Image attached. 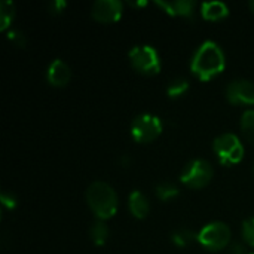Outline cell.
<instances>
[{"label":"cell","mask_w":254,"mask_h":254,"mask_svg":"<svg viewBox=\"0 0 254 254\" xmlns=\"http://www.w3.org/2000/svg\"><path fill=\"white\" fill-rule=\"evenodd\" d=\"M225 65L226 60L222 48L216 42L207 40L196 49L192 58L190 68L198 79L210 80L220 74L225 70Z\"/></svg>","instance_id":"6da1fadb"},{"label":"cell","mask_w":254,"mask_h":254,"mask_svg":"<svg viewBox=\"0 0 254 254\" xmlns=\"http://www.w3.org/2000/svg\"><path fill=\"white\" fill-rule=\"evenodd\" d=\"M86 202L98 220H107L116 214L118 196L113 188L101 180L92 182L86 189Z\"/></svg>","instance_id":"7a4b0ae2"},{"label":"cell","mask_w":254,"mask_h":254,"mask_svg":"<svg viewBox=\"0 0 254 254\" xmlns=\"http://www.w3.org/2000/svg\"><path fill=\"white\" fill-rule=\"evenodd\" d=\"M132 67L143 74H156L161 71V58L158 51L150 45H137L129 51Z\"/></svg>","instance_id":"3957f363"},{"label":"cell","mask_w":254,"mask_h":254,"mask_svg":"<svg viewBox=\"0 0 254 254\" xmlns=\"http://www.w3.org/2000/svg\"><path fill=\"white\" fill-rule=\"evenodd\" d=\"M214 170L211 164L205 159H193L190 161L180 174V182L192 189L205 188L213 179Z\"/></svg>","instance_id":"277c9868"},{"label":"cell","mask_w":254,"mask_h":254,"mask_svg":"<svg viewBox=\"0 0 254 254\" xmlns=\"http://www.w3.org/2000/svg\"><path fill=\"white\" fill-rule=\"evenodd\" d=\"M213 149H214L219 161L223 165L238 164L244 156L243 143L240 141V138L235 134H231V132L219 135L213 143Z\"/></svg>","instance_id":"5b68a950"},{"label":"cell","mask_w":254,"mask_h":254,"mask_svg":"<svg viewBox=\"0 0 254 254\" xmlns=\"http://www.w3.org/2000/svg\"><path fill=\"white\" fill-rule=\"evenodd\" d=\"M198 241L202 247L211 252L225 249L231 241V229L223 222H213L202 228L198 234Z\"/></svg>","instance_id":"8992f818"},{"label":"cell","mask_w":254,"mask_h":254,"mask_svg":"<svg viewBox=\"0 0 254 254\" xmlns=\"http://www.w3.org/2000/svg\"><path fill=\"white\" fill-rule=\"evenodd\" d=\"M162 132V122L158 116L150 113L138 115L131 125L132 138L137 143H152Z\"/></svg>","instance_id":"52a82bcc"},{"label":"cell","mask_w":254,"mask_h":254,"mask_svg":"<svg viewBox=\"0 0 254 254\" xmlns=\"http://www.w3.org/2000/svg\"><path fill=\"white\" fill-rule=\"evenodd\" d=\"M122 10L124 6L119 0H97L92 3L91 16L98 22L110 24L121 18Z\"/></svg>","instance_id":"ba28073f"},{"label":"cell","mask_w":254,"mask_h":254,"mask_svg":"<svg viewBox=\"0 0 254 254\" xmlns=\"http://www.w3.org/2000/svg\"><path fill=\"white\" fill-rule=\"evenodd\" d=\"M226 98L232 104H254V83L246 79L232 80L226 88Z\"/></svg>","instance_id":"9c48e42d"},{"label":"cell","mask_w":254,"mask_h":254,"mask_svg":"<svg viewBox=\"0 0 254 254\" xmlns=\"http://www.w3.org/2000/svg\"><path fill=\"white\" fill-rule=\"evenodd\" d=\"M46 79H48V82L52 86L63 88V86H65L70 82V79H71V70L67 65V63H64L60 58H55L49 64V67H48Z\"/></svg>","instance_id":"30bf717a"},{"label":"cell","mask_w":254,"mask_h":254,"mask_svg":"<svg viewBox=\"0 0 254 254\" xmlns=\"http://www.w3.org/2000/svg\"><path fill=\"white\" fill-rule=\"evenodd\" d=\"M156 4L171 16H185V18H192L196 6L193 0H174V1L156 0Z\"/></svg>","instance_id":"8fae6325"},{"label":"cell","mask_w":254,"mask_h":254,"mask_svg":"<svg viewBox=\"0 0 254 254\" xmlns=\"http://www.w3.org/2000/svg\"><path fill=\"white\" fill-rule=\"evenodd\" d=\"M128 201H129V211L132 213L134 217H137V219L147 217V214L150 211V204H149V199L140 190L131 192Z\"/></svg>","instance_id":"7c38bea8"},{"label":"cell","mask_w":254,"mask_h":254,"mask_svg":"<svg viewBox=\"0 0 254 254\" xmlns=\"http://www.w3.org/2000/svg\"><path fill=\"white\" fill-rule=\"evenodd\" d=\"M201 12H202V16H204L205 19L217 21V19H222V18L228 16L229 7H228L223 1L214 0V1H205V3H202Z\"/></svg>","instance_id":"4fadbf2b"},{"label":"cell","mask_w":254,"mask_h":254,"mask_svg":"<svg viewBox=\"0 0 254 254\" xmlns=\"http://www.w3.org/2000/svg\"><path fill=\"white\" fill-rule=\"evenodd\" d=\"M15 18V3L12 0L0 1V30H7Z\"/></svg>","instance_id":"5bb4252c"},{"label":"cell","mask_w":254,"mask_h":254,"mask_svg":"<svg viewBox=\"0 0 254 254\" xmlns=\"http://www.w3.org/2000/svg\"><path fill=\"white\" fill-rule=\"evenodd\" d=\"M241 131L247 141L254 146V109L246 110L241 116Z\"/></svg>","instance_id":"9a60e30c"},{"label":"cell","mask_w":254,"mask_h":254,"mask_svg":"<svg viewBox=\"0 0 254 254\" xmlns=\"http://www.w3.org/2000/svg\"><path fill=\"white\" fill-rule=\"evenodd\" d=\"M89 235H91V240L95 246H104L107 238H109V229L107 226L100 220V222H95L91 229H89Z\"/></svg>","instance_id":"2e32d148"},{"label":"cell","mask_w":254,"mask_h":254,"mask_svg":"<svg viewBox=\"0 0 254 254\" xmlns=\"http://www.w3.org/2000/svg\"><path fill=\"white\" fill-rule=\"evenodd\" d=\"M155 190H156V195H158V198L161 201H170V199H173V198H176L179 195V189L170 182L159 183Z\"/></svg>","instance_id":"e0dca14e"},{"label":"cell","mask_w":254,"mask_h":254,"mask_svg":"<svg viewBox=\"0 0 254 254\" xmlns=\"http://www.w3.org/2000/svg\"><path fill=\"white\" fill-rule=\"evenodd\" d=\"M195 240H198V235H195L189 229H179L173 234V243L179 247H186L192 244Z\"/></svg>","instance_id":"ac0fdd59"},{"label":"cell","mask_w":254,"mask_h":254,"mask_svg":"<svg viewBox=\"0 0 254 254\" xmlns=\"http://www.w3.org/2000/svg\"><path fill=\"white\" fill-rule=\"evenodd\" d=\"M188 89H189V83H188L186 79H174V80L167 86V94H168L171 98H176V97L183 95Z\"/></svg>","instance_id":"d6986e66"},{"label":"cell","mask_w":254,"mask_h":254,"mask_svg":"<svg viewBox=\"0 0 254 254\" xmlns=\"http://www.w3.org/2000/svg\"><path fill=\"white\" fill-rule=\"evenodd\" d=\"M241 234L243 238L247 244H250L252 247H254V217L246 219L243 222V228H241Z\"/></svg>","instance_id":"ffe728a7"},{"label":"cell","mask_w":254,"mask_h":254,"mask_svg":"<svg viewBox=\"0 0 254 254\" xmlns=\"http://www.w3.org/2000/svg\"><path fill=\"white\" fill-rule=\"evenodd\" d=\"M7 39L10 40V42H13L16 46H19V48H22V46H25V37H24V34L21 33V31H18V30H9L7 31Z\"/></svg>","instance_id":"44dd1931"},{"label":"cell","mask_w":254,"mask_h":254,"mask_svg":"<svg viewBox=\"0 0 254 254\" xmlns=\"http://www.w3.org/2000/svg\"><path fill=\"white\" fill-rule=\"evenodd\" d=\"M0 201H1V205H3L4 208H7V210H12V208L16 207V199H15V196H13L12 193H9V192H1Z\"/></svg>","instance_id":"7402d4cb"},{"label":"cell","mask_w":254,"mask_h":254,"mask_svg":"<svg viewBox=\"0 0 254 254\" xmlns=\"http://www.w3.org/2000/svg\"><path fill=\"white\" fill-rule=\"evenodd\" d=\"M65 7H67V1L65 0H54L49 4V9L52 10V13H61Z\"/></svg>","instance_id":"603a6c76"},{"label":"cell","mask_w":254,"mask_h":254,"mask_svg":"<svg viewBox=\"0 0 254 254\" xmlns=\"http://www.w3.org/2000/svg\"><path fill=\"white\" fill-rule=\"evenodd\" d=\"M232 253L234 254H244V247L241 244H234L232 247Z\"/></svg>","instance_id":"cb8c5ba5"},{"label":"cell","mask_w":254,"mask_h":254,"mask_svg":"<svg viewBox=\"0 0 254 254\" xmlns=\"http://www.w3.org/2000/svg\"><path fill=\"white\" fill-rule=\"evenodd\" d=\"M129 4H131V6H146V4H147V1H146V0H140V1H129Z\"/></svg>","instance_id":"d4e9b609"},{"label":"cell","mask_w":254,"mask_h":254,"mask_svg":"<svg viewBox=\"0 0 254 254\" xmlns=\"http://www.w3.org/2000/svg\"><path fill=\"white\" fill-rule=\"evenodd\" d=\"M249 6H250V9H252V10L254 12V0H253V1H250V3H249Z\"/></svg>","instance_id":"484cf974"},{"label":"cell","mask_w":254,"mask_h":254,"mask_svg":"<svg viewBox=\"0 0 254 254\" xmlns=\"http://www.w3.org/2000/svg\"><path fill=\"white\" fill-rule=\"evenodd\" d=\"M253 173H254V165H253Z\"/></svg>","instance_id":"4316f807"},{"label":"cell","mask_w":254,"mask_h":254,"mask_svg":"<svg viewBox=\"0 0 254 254\" xmlns=\"http://www.w3.org/2000/svg\"><path fill=\"white\" fill-rule=\"evenodd\" d=\"M250 254H254V253H250Z\"/></svg>","instance_id":"83f0119b"}]
</instances>
